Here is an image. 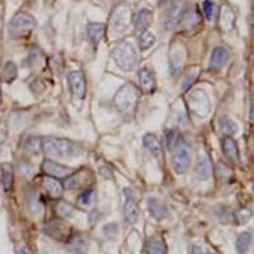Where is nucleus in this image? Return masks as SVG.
<instances>
[{"label":"nucleus","mask_w":254,"mask_h":254,"mask_svg":"<svg viewBox=\"0 0 254 254\" xmlns=\"http://www.w3.org/2000/svg\"><path fill=\"white\" fill-rule=\"evenodd\" d=\"M42 149H44L50 157L54 158H72L77 157L81 153L80 148L76 142L68 140V138L59 137H46L42 142Z\"/></svg>","instance_id":"nucleus-1"},{"label":"nucleus","mask_w":254,"mask_h":254,"mask_svg":"<svg viewBox=\"0 0 254 254\" xmlns=\"http://www.w3.org/2000/svg\"><path fill=\"white\" fill-rule=\"evenodd\" d=\"M112 58L116 65L123 71H133L138 64V54L130 43L121 42L112 51Z\"/></svg>","instance_id":"nucleus-2"},{"label":"nucleus","mask_w":254,"mask_h":254,"mask_svg":"<svg viewBox=\"0 0 254 254\" xmlns=\"http://www.w3.org/2000/svg\"><path fill=\"white\" fill-rule=\"evenodd\" d=\"M138 100V89L133 84H124L123 87L119 88L116 95L113 97V104L116 107L119 112H128L136 105Z\"/></svg>","instance_id":"nucleus-3"},{"label":"nucleus","mask_w":254,"mask_h":254,"mask_svg":"<svg viewBox=\"0 0 254 254\" xmlns=\"http://www.w3.org/2000/svg\"><path fill=\"white\" fill-rule=\"evenodd\" d=\"M188 101H189V108L192 111L193 115H196L197 117H201L204 119L209 115L210 112V99H209L208 93L201 89V88H196L193 89L190 93H189V97H188Z\"/></svg>","instance_id":"nucleus-4"},{"label":"nucleus","mask_w":254,"mask_h":254,"mask_svg":"<svg viewBox=\"0 0 254 254\" xmlns=\"http://www.w3.org/2000/svg\"><path fill=\"white\" fill-rule=\"evenodd\" d=\"M192 161V149L190 145L187 141L181 140L180 144L176 146L175 154L172 158V164H173V169L176 173L179 175H184L188 171V168L190 165Z\"/></svg>","instance_id":"nucleus-5"},{"label":"nucleus","mask_w":254,"mask_h":254,"mask_svg":"<svg viewBox=\"0 0 254 254\" xmlns=\"http://www.w3.org/2000/svg\"><path fill=\"white\" fill-rule=\"evenodd\" d=\"M68 83L73 97L83 100L85 95H87V81H85V76L81 71H72L68 75Z\"/></svg>","instance_id":"nucleus-6"},{"label":"nucleus","mask_w":254,"mask_h":254,"mask_svg":"<svg viewBox=\"0 0 254 254\" xmlns=\"http://www.w3.org/2000/svg\"><path fill=\"white\" fill-rule=\"evenodd\" d=\"M36 27V20L34 16H31L27 12H19L13 16L11 21V28L16 34H23V32H29Z\"/></svg>","instance_id":"nucleus-7"},{"label":"nucleus","mask_w":254,"mask_h":254,"mask_svg":"<svg viewBox=\"0 0 254 254\" xmlns=\"http://www.w3.org/2000/svg\"><path fill=\"white\" fill-rule=\"evenodd\" d=\"M125 194H127V200H125L124 205L125 222L128 225H134V224H137L138 217H140V209H138L136 201L132 197L130 189H125Z\"/></svg>","instance_id":"nucleus-8"},{"label":"nucleus","mask_w":254,"mask_h":254,"mask_svg":"<svg viewBox=\"0 0 254 254\" xmlns=\"http://www.w3.org/2000/svg\"><path fill=\"white\" fill-rule=\"evenodd\" d=\"M129 20H130V12L129 9L124 7V5H121L119 8L115 11L112 16V27L115 31L117 32H124L125 29L128 28V25H129Z\"/></svg>","instance_id":"nucleus-9"},{"label":"nucleus","mask_w":254,"mask_h":254,"mask_svg":"<svg viewBox=\"0 0 254 254\" xmlns=\"http://www.w3.org/2000/svg\"><path fill=\"white\" fill-rule=\"evenodd\" d=\"M43 172L47 173L51 177H55V179H63V177H67L71 173V169L65 165H62V164L55 163L52 160H44L42 164Z\"/></svg>","instance_id":"nucleus-10"},{"label":"nucleus","mask_w":254,"mask_h":254,"mask_svg":"<svg viewBox=\"0 0 254 254\" xmlns=\"http://www.w3.org/2000/svg\"><path fill=\"white\" fill-rule=\"evenodd\" d=\"M185 50L183 46H175L171 50V72L173 76H177L183 69L184 62H185Z\"/></svg>","instance_id":"nucleus-11"},{"label":"nucleus","mask_w":254,"mask_h":254,"mask_svg":"<svg viewBox=\"0 0 254 254\" xmlns=\"http://www.w3.org/2000/svg\"><path fill=\"white\" fill-rule=\"evenodd\" d=\"M194 173H196V177L200 181H208L212 177V164H210V160L206 156H200L198 157L196 167H194Z\"/></svg>","instance_id":"nucleus-12"},{"label":"nucleus","mask_w":254,"mask_h":254,"mask_svg":"<svg viewBox=\"0 0 254 254\" xmlns=\"http://www.w3.org/2000/svg\"><path fill=\"white\" fill-rule=\"evenodd\" d=\"M228 60H229V52L225 47H216L210 56V68L218 71L225 65Z\"/></svg>","instance_id":"nucleus-13"},{"label":"nucleus","mask_w":254,"mask_h":254,"mask_svg":"<svg viewBox=\"0 0 254 254\" xmlns=\"http://www.w3.org/2000/svg\"><path fill=\"white\" fill-rule=\"evenodd\" d=\"M152 19H153V12L148 8L140 9L136 15L134 19V27L138 34L141 35L146 32V29L149 28V25L152 24Z\"/></svg>","instance_id":"nucleus-14"},{"label":"nucleus","mask_w":254,"mask_h":254,"mask_svg":"<svg viewBox=\"0 0 254 254\" xmlns=\"http://www.w3.org/2000/svg\"><path fill=\"white\" fill-rule=\"evenodd\" d=\"M184 16V7L183 4H175L169 9V12L167 15V19H165V27L167 29H175L177 28L180 24H181V20H183Z\"/></svg>","instance_id":"nucleus-15"},{"label":"nucleus","mask_w":254,"mask_h":254,"mask_svg":"<svg viewBox=\"0 0 254 254\" xmlns=\"http://www.w3.org/2000/svg\"><path fill=\"white\" fill-rule=\"evenodd\" d=\"M42 184L52 198H59V197H62L63 192H64V188H63V184L60 183L58 179L51 177V176H44Z\"/></svg>","instance_id":"nucleus-16"},{"label":"nucleus","mask_w":254,"mask_h":254,"mask_svg":"<svg viewBox=\"0 0 254 254\" xmlns=\"http://www.w3.org/2000/svg\"><path fill=\"white\" fill-rule=\"evenodd\" d=\"M138 85L142 89V92L145 93H152L156 88V80H154L153 73L146 69V68H142L138 71Z\"/></svg>","instance_id":"nucleus-17"},{"label":"nucleus","mask_w":254,"mask_h":254,"mask_svg":"<svg viewBox=\"0 0 254 254\" xmlns=\"http://www.w3.org/2000/svg\"><path fill=\"white\" fill-rule=\"evenodd\" d=\"M142 142H144V146L146 149L149 150L157 160L163 158V146H161V142L158 141V138L154 134L146 133L142 138Z\"/></svg>","instance_id":"nucleus-18"},{"label":"nucleus","mask_w":254,"mask_h":254,"mask_svg":"<svg viewBox=\"0 0 254 254\" xmlns=\"http://www.w3.org/2000/svg\"><path fill=\"white\" fill-rule=\"evenodd\" d=\"M221 148H222V153L225 154L228 158H230L232 161H234V163H238V161H240L238 145L233 138L224 137V140L221 141Z\"/></svg>","instance_id":"nucleus-19"},{"label":"nucleus","mask_w":254,"mask_h":254,"mask_svg":"<svg viewBox=\"0 0 254 254\" xmlns=\"http://www.w3.org/2000/svg\"><path fill=\"white\" fill-rule=\"evenodd\" d=\"M148 210L149 214L156 220H164L168 216V209L167 206L160 202L157 198H149L148 200Z\"/></svg>","instance_id":"nucleus-20"},{"label":"nucleus","mask_w":254,"mask_h":254,"mask_svg":"<svg viewBox=\"0 0 254 254\" xmlns=\"http://www.w3.org/2000/svg\"><path fill=\"white\" fill-rule=\"evenodd\" d=\"M87 34L93 44H99L101 39L104 38L105 25L103 23H89L87 27Z\"/></svg>","instance_id":"nucleus-21"},{"label":"nucleus","mask_w":254,"mask_h":254,"mask_svg":"<svg viewBox=\"0 0 254 254\" xmlns=\"http://www.w3.org/2000/svg\"><path fill=\"white\" fill-rule=\"evenodd\" d=\"M148 254H167L168 248L161 237H152L146 245Z\"/></svg>","instance_id":"nucleus-22"},{"label":"nucleus","mask_w":254,"mask_h":254,"mask_svg":"<svg viewBox=\"0 0 254 254\" xmlns=\"http://www.w3.org/2000/svg\"><path fill=\"white\" fill-rule=\"evenodd\" d=\"M218 125H220V130L222 132V134L226 136V137H230V136H233L238 132V125L228 116L221 117L220 121H218Z\"/></svg>","instance_id":"nucleus-23"},{"label":"nucleus","mask_w":254,"mask_h":254,"mask_svg":"<svg viewBox=\"0 0 254 254\" xmlns=\"http://www.w3.org/2000/svg\"><path fill=\"white\" fill-rule=\"evenodd\" d=\"M87 173L84 171H80L77 173H75L73 176H71L69 179L65 181V188L72 190V189H77V188L83 187L87 184Z\"/></svg>","instance_id":"nucleus-24"},{"label":"nucleus","mask_w":254,"mask_h":254,"mask_svg":"<svg viewBox=\"0 0 254 254\" xmlns=\"http://www.w3.org/2000/svg\"><path fill=\"white\" fill-rule=\"evenodd\" d=\"M252 233L250 232H242L240 236L237 237V241H236V249L240 254H245L249 248L252 246Z\"/></svg>","instance_id":"nucleus-25"},{"label":"nucleus","mask_w":254,"mask_h":254,"mask_svg":"<svg viewBox=\"0 0 254 254\" xmlns=\"http://www.w3.org/2000/svg\"><path fill=\"white\" fill-rule=\"evenodd\" d=\"M25 200H27V205H28L29 212L32 213V214H38V213L42 212V204H40V201H39V197L38 194H36V192L31 190V192L27 193Z\"/></svg>","instance_id":"nucleus-26"},{"label":"nucleus","mask_w":254,"mask_h":254,"mask_svg":"<svg viewBox=\"0 0 254 254\" xmlns=\"http://www.w3.org/2000/svg\"><path fill=\"white\" fill-rule=\"evenodd\" d=\"M17 77V67L16 64L13 62H8L5 64L4 69H3V73H1V80L4 83L9 84L12 83L13 80Z\"/></svg>","instance_id":"nucleus-27"},{"label":"nucleus","mask_w":254,"mask_h":254,"mask_svg":"<svg viewBox=\"0 0 254 254\" xmlns=\"http://www.w3.org/2000/svg\"><path fill=\"white\" fill-rule=\"evenodd\" d=\"M65 226L63 225L60 221H52L48 225L46 226V232L51 236H54L56 238H62L63 236H65Z\"/></svg>","instance_id":"nucleus-28"},{"label":"nucleus","mask_w":254,"mask_h":254,"mask_svg":"<svg viewBox=\"0 0 254 254\" xmlns=\"http://www.w3.org/2000/svg\"><path fill=\"white\" fill-rule=\"evenodd\" d=\"M55 210L58 213L59 216L63 217V218H68V217H71L75 212V209L72 206L69 202L67 201H58L56 205H55Z\"/></svg>","instance_id":"nucleus-29"},{"label":"nucleus","mask_w":254,"mask_h":254,"mask_svg":"<svg viewBox=\"0 0 254 254\" xmlns=\"http://www.w3.org/2000/svg\"><path fill=\"white\" fill-rule=\"evenodd\" d=\"M181 141L180 133L176 129H169L165 133V145H167L168 150H175L176 146L179 145Z\"/></svg>","instance_id":"nucleus-30"},{"label":"nucleus","mask_w":254,"mask_h":254,"mask_svg":"<svg viewBox=\"0 0 254 254\" xmlns=\"http://www.w3.org/2000/svg\"><path fill=\"white\" fill-rule=\"evenodd\" d=\"M200 16L197 15L196 11H189V12H184L181 24L185 25L187 28H194L200 23Z\"/></svg>","instance_id":"nucleus-31"},{"label":"nucleus","mask_w":254,"mask_h":254,"mask_svg":"<svg viewBox=\"0 0 254 254\" xmlns=\"http://www.w3.org/2000/svg\"><path fill=\"white\" fill-rule=\"evenodd\" d=\"M198 76V68H194V69H189V71L184 75L183 81H181V91H188L190 85L193 84V81L196 80V77Z\"/></svg>","instance_id":"nucleus-32"},{"label":"nucleus","mask_w":254,"mask_h":254,"mask_svg":"<svg viewBox=\"0 0 254 254\" xmlns=\"http://www.w3.org/2000/svg\"><path fill=\"white\" fill-rule=\"evenodd\" d=\"M12 183H13V176H12V171H11V168L9 165H3V173H1V184H3V188H4L5 192H8L9 189L12 188Z\"/></svg>","instance_id":"nucleus-33"},{"label":"nucleus","mask_w":254,"mask_h":254,"mask_svg":"<svg viewBox=\"0 0 254 254\" xmlns=\"http://www.w3.org/2000/svg\"><path fill=\"white\" fill-rule=\"evenodd\" d=\"M42 142L43 140L39 137H29L27 138L24 146L25 150H28L29 153H39L42 150Z\"/></svg>","instance_id":"nucleus-34"},{"label":"nucleus","mask_w":254,"mask_h":254,"mask_svg":"<svg viewBox=\"0 0 254 254\" xmlns=\"http://www.w3.org/2000/svg\"><path fill=\"white\" fill-rule=\"evenodd\" d=\"M93 200H95V192H93V189H84L83 192L79 194V197H77L79 204L83 205V206H89V205H92Z\"/></svg>","instance_id":"nucleus-35"},{"label":"nucleus","mask_w":254,"mask_h":254,"mask_svg":"<svg viewBox=\"0 0 254 254\" xmlns=\"http://www.w3.org/2000/svg\"><path fill=\"white\" fill-rule=\"evenodd\" d=\"M154 36L150 32H144V34H141V36H140V39H138V46H140V50L141 51H145L148 50L150 46H153L154 43Z\"/></svg>","instance_id":"nucleus-36"},{"label":"nucleus","mask_w":254,"mask_h":254,"mask_svg":"<svg viewBox=\"0 0 254 254\" xmlns=\"http://www.w3.org/2000/svg\"><path fill=\"white\" fill-rule=\"evenodd\" d=\"M216 8L217 5L210 0H205L202 3V11H204V15L208 20H213V16L216 15Z\"/></svg>","instance_id":"nucleus-37"},{"label":"nucleus","mask_w":254,"mask_h":254,"mask_svg":"<svg viewBox=\"0 0 254 254\" xmlns=\"http://www.w3.org/2000/svg\"><path fill=\"white\" fill-rule=\"evenodd\" d=\"M117 232H119V226H117L116 222H112V224H108V225L104 226V233L107 237H115Z\"/></svg>","instance_id":"nucleus-38"},{"label":"nucleus","mask_w":254,"mask_h":254,"mask_svg":"<svg viewBox=\"0 0 254 254\" xmlns=\"http://www.w3.org/2000/svg\"><path fill=\"white\" fill-rule=\"evenodd\" d=\"M250 217H252V212L250 210H245V209H242L240 212L236 214V220L240 222V224H245L246 221L249 220Z\"/></svg>","instance_id":"nucleus-39"},{"label":"nucleus","mask_w":254,"mask_h":254,"mask_svg":"<svg viewBox=\"0 0 254 254\" xmlns=\"http://www.w3.org/2000/svg\"><path fill=\"white\" fill-rule=\"evenodd\" d=\"M217 173H218V175H221V177H222V179H225V177H228V176L230 175V172H229V169H228V167H226L225 164H222V163L217 164Z\"/></svg>","instance_id":"nucleus-40"},{"label":"nucleus","mask_w":254,"mask_h":254,"mask_svg":"<svg viewBox=\"0 0 254 254\" xmlns=\"http://www.w3.org/2000/svg\"><path fill=\"white\" fill-rule=\"evenodd\" d=\"M189 254H208V252L202 246L192 244V245L189 246Z\"/></svg>","instance_id":"nucleus-41"},{"label":"nucleus","mask_w":254,"mask_h":254,"mask_svg":"<svg viewBox=\"0 0 254 254\" xmlns=\"http://www.w3.org/2000/svg\"><path fill=\"white\" fill-rule=\"evenodd\" d=\"M20 172H21V175L24 176V177H29V176L34 173V167H32L31 164H23Z\"/></svg>","instance_id":"nucleus-42"},{"label":"nucleus","mask_w":254,"mask_h":254,"mask_svg":"<svg viewBox=\"0 0 254 254\" xmlns=\"http://www.w3.org/2000/svg\"><path fill=\"white\" fill-rule=\"evenodd\" d=\"M188 123L187 115L185 113H179V124L180 125H185Z\"/></svg>","instance_id":"nucleus-43"},{"label":"nucleus","mask_w":254,"mask_h":254,"mask_svg":"<svg viewBox=\"0 0 254 254\" xmlns=\"http://www.w3.org/2000/svg\"><path fill=\"white\" fill-rule=\"evenodd\" d=\"M1 101H3V97H1V89H0V105H1Z\"/></svg>","instance_id":"nucleus-44"}]
</instances>
